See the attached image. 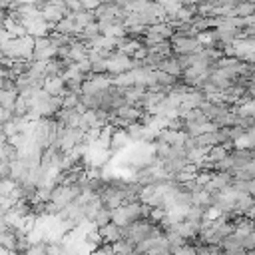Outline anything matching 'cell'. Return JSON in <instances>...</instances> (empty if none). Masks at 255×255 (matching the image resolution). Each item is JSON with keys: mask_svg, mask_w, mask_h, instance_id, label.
Returning a JSON list of instances; mask_svg holds the SVG:
<instances>
[{"mask_svg": "<svg viewBox=\"0 0 255 255\" xmlns=\"http://www.w3.org/2000/svg\"><path fill=\"white\" fill-rule=\"evenodd\" d=\"M114 84H118V86H122V88L133 86V84H135V76H133V70H128V72L116 74V76H114Z\"/></svg>", "mask_w": 255, "mask_h": 255, "instance_id": "8fae6325", "label": "cell"}, {"mask_svg": "<svg viewBox=\"0 0 255 255\" xmlns=\"http://www.w3.org/2000/svg\"><path fill=\"white\" fill-rule=\"evenodd\" d=\"M100 235H102L104 243H116V241H120L124 237V227H120L118 223L110 221V223L100 227Z\"/></svg>", "mask_w": 255, "mask_h": 255, "instance_id": "5b68a950", "label": "cell"}, {"mask_svg": "<svg viewBox=\"0 0 255 255\" xmlns=\"http://www.w3.org/2000/svg\"><path fill=\"white\" fill-rule=\"evenodd\" d=\"M203 48L197 36H181V38H171V52L181 56V54H195Z\"/></svg>", "mask_w": 255, "mask_h": 255, "instance_id": "7a4b0ae2", "label": "cell"}, {"mask_svg": "<svg viewBox=\"0 0 255 255\" xmlns=\"http://www.w3.org/2000/svg\"><path fill=\"white\" fill-rule=\"evenodd\" d=\"M36 108L42 114V118H54L56 112L62 108V96H48V98L40 100L36 104Z\"/></svg>", "mask_w": 255, "mask_h": 255, "instance_id": "277c9868", "label": "cell"}, {"mask_svg": "<svg viewBox=\"0 0 255 255\" xmlns=\"http://www.w3.org/2000/svg\"><path fill=\"white\" fill-rule=\"evenodd\" d=\"M131 62H133V58L131 56H128V54H124V52H114L110 58H108V72L110 74H122V72H128V70H131Z\"/></svg>", "mask_w": 255, "mask_h": 255, "instance_id": "3957f363", "label": "cell"}, {"mask_svg": "<svg viewBox=\"0 0 255 255\" xmlns=\"http://www.w3.org/2000/svg\"><path fill=\"white\" fill-rule=\"evenodd\" d=\"M16 100H18V92H10V90H2L0 88V108L14 110Z\"/></svg>", "mask_w": 255, "mask_h": 255, "instance_id": "9c48e42d", "label": "cell"}, {"mask_svg": "<svg viewBox=\"0 0 255 255\" xmlns=\"http://www.w3.org/2000/svg\"><path fill=\"white\" fill-rule=\"evenodd\" d=\"M98 227H102V225H106V223H110L112 221V209L110 207H106V205H102L98 211H96V215H94V219H92Z\"/></svg>", "mask_w": 255, "mask_h": 255, "instance_id": "7c38bea8", "label": "cell"}, {"mask_svg": "<svg viewBox=\"0 0 255 255\" xmlns=\"http://www.w3.org/2000/svg\"><path fill=\"white\" fill-rule=\"evenodd\" d=\"M42 88H44L50 96H62V94L66 92V90H64V78H62V76H46Z\"/></svg>", "mask_w": 255, "mask_h": 255, "instance_id": "8992f818", "label": "cell"}, {"mask_svg": "<svg viewBox=\"0 0 255 255\" xmlns=\"http://www.w3.org/2000/svg\"><path fill=\"white\" fill-rule=\"evenodd\" d=\"M155 70H163V72H167V74H171V76H181V72H183L175 54H173V56H165V58L161 60V64H159Z\"/></svg>", "mask_w": 255, "mask_h": 255, "instance_id": "52a82bcc", "label": "cell"}, {"mask_svg": "<svg viewBox=\"0 0 255 255\" xmlns=\"http://www.w3.org/2000/svg\"><path fill=\"white\" fill-rule=\"evenodd\" d=\"M233 14L235 16H241V18L253 16L255 14V2L253 0H239V4L233 8Z\"/></svg>", "mask_w": 255, "mask_h": 255, "instance_id": "ba28073f", "label": "cell"}, {"mask_svg": "<svg viewBox=\"0 0 255 255\" xmlns=\"http://www.w3.org/2000/svg\"><path fill=\"white\" fill-rule=\"evenodd\" d=\"M56 42L52 36H38L34 40V52H32V60H50L56 56Z\"/></svg>", "mask_w": 255, "mask_h": 255, "instance_id": "6da1fadb", "label": "cell"}, {"mask_svg": "<svg viewBox=\"0 0 255 255\" xmlns=\"http://www.w3.org/2000/svg\"><path fill=\"white\" fill-rule=\"evenodd\" d=\"M0 88L2 90H10V92H18V82H16V78H12V76H4L2 78V82H0Z\"/></svg>", "mask_w": 255, "mask_h": 255, "instance_id": "4fadbf2b", "label": "cell"}, {"mask_svg": "<svg viewBox=\"0 0 255 255\" xmlns=\"http://www.w3.org/2000/svg\"><path fill=\"white\" fill-rule=\"evenodd\" d=\"M0 157L2 159H6V161H16V159H20V149L14 145V143H4L2 147H0Z\"/></svg>", "mask_w": 255, "mask_h": 255, "instance_id": "30bf717a", "label": "cell"}]
</instances>
